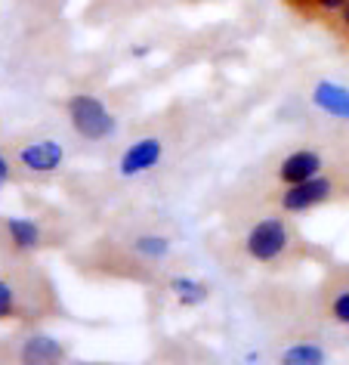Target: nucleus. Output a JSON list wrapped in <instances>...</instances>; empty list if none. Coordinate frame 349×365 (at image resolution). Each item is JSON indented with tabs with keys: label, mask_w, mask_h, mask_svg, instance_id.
I'll return each mask as SVG.
<instances>
[{
	"label": "nucleus",
	"mask_w": 349,
	"mask_h": 365,
	"mask_svg": "<svg viewBox=\"0 0 349 365\" xmlns=\"http://www.w3.org/2000/svg\"><path fill=\"white\" fill-rule=\"evenodd\" d=\"M241 248L251 263L269 267V269L291 267L300 257H306V242L297 232V226L291 223V214H284V211L266 214L256 223L247 226Z\"/></svg>",
	"instance_id": "obj_1"
},
{
	"label": "nucleus",
	"mask_w": 349,
	"mask_h": 365,
	"mask_svg": "<svg viewBox=\"0 0 349 365\" xmlns=\"http://www.w3.org/2000/svg\"><path fill=\"white\" fill-rule=\"evenodd\" d=\"M343 186H340L337 177L330 173H318L312 180H303V182H293V186H281L275 192V207L284 214H306V211H316V207L328 205V202H337Z\"/></svg>",
	"instance_id": "obj_2"
},
{
	"label": "nucleus",
	"mask_w": 349,
	"mask_h": 365,
	"mask_svg": "<svg viewBox=\"0 0 349 365\" xmlns=\"http://www.w3.org/2000/svg\"><path fill=\"white\" fill-rule=\"evenodd\" d=\"M68 112V124L80 140H90V143H99L105 136H112L115 130V118L112 112L105 108L103 99L90 96V93H75L66 106Z\"/></svg>",
	"instance_id": "obj_3"
},
{
	"label": "nucleus",
	"mask_w": 349,
	"mask_h": 365,
	"mask_svg": "<svg viewBox=\"0 0 349 365\" xmlns=\"http://www.w3.org/2000/svg\"><path fill=\"white\" fill-rule=\"evenodd\" d=\"M16 164L34 177H50L66 164V145L56 136H34L16 145Z\"/></svg>",
	"instance_id": "obj_4"
},
{
	"label": "nucleus",
	"mask_w": 349,
	"mask_h": 365,
	"mask_svg": "<svg viewBox=\"0 0 349 365\" xmlns=\"http://www.w3.org/2000/svg\"><path fill=\"white\" fill-rule=\"evenodd\" d=\"M318 309L328 322L349 328V267H330L318 288Z\"/></svg>",
	"instance_id": "obj_5"
},
{
	"label": "nucleus",
	"mask_w": 349,
	"mask_h": 365,
	"mask_svg": "<svg viewBox=\"0 0 349 365\" xmlns=\"http://www.w3.org/2000/svg\"><path fill=\"white\" fill-rule=\"evenodd\" d=\"M161 155H164L161 136H140V140H133L121 152V158H118V173H121V177H142V173L158 168Z\"/></svg>",
	"instance_id": "obj_6"
},
{
	"label": "nucleus",
	"mask_w": 349,
	"mask_h": 365,
	"mask_svg": "<svg viewBox=\"0 0 349 365\" xmlns=\"http://www.w3.org/2000/svg\"><path fill=\"white\" fill-rule=\"evenodd\" d=\"M318 173H325V158H321V152L303 145V149H293L278 161L275 180H278V186H293V182L312 180V177H318Z\"/></svg>",
	"instance_id": "obj_7"
},
{
	"label": "nucleus",
	"mask_w": 349,
	"mask_h": 365,
	"mask_svg": "<svg viewBox=\"0 0 349 365\" xmlns=\"http://www.w3.org/2000/svg\"><path fill=\"white\" fill-rule=\"evenodd\" d=\"M4 235L13 251L31 254L43 245V230L28 217H4Z\"/></svg>",
	"instance_id": "obj_8"
},
{
	"label": "nucleus",
	"mask_w": 349,
	"mask_h": 365,
	"mask_svg": "<svg viewBox=\"0 0 349 365\" xmlns=\"http://www.w3.org/2000/svg\"><path fill=\"white\" fill-rule=\"evenodd\" d=\"M312 103H316L325 115L340 118V121H349V90L343 84L318 81V84L312 87Z\"/></svg>",
	"instance_id": "obj_9"
},
{
	"label": "nucleus",
	"mask_w": 349,
	"mask_h": 365,
	"mask_svg": "<svg viewBox=\"0 0 349 365\" xmlns=\"http://www.w3.org/2000/svg\"><path fill=\"white\" fill-rule=\"evenodd\" d=\"M288 10H293L297 16H303V19L309 22H330V16H334L340 6L346 4V0H281Z\"/></svg>",
	"instance_id": "obj_10"
},
{
	"label": "nucleus",
	"mask_w": 349,
	"mask_h": 365,
	"mask_svg": "<svg viewBox=\"0 0 349 365\" xmlns=\"http://www.w3.org/2000/svg\"><path fill=\"white\" fill-rule=\"evenodd\" d=\"M25 309V288L13 276H0V319H22Z\"/></svg>",
	"instance_id": "obj_11"
},
{
	"label": "nucleus",
	"mask_w": 349,
	"mask_h": 365,
	"mask_svg": "<svg viewBox=\"0 0 349 365\" xmlns=\"http://www.w3.org/2000/svg\"><path fill=\"white\" fill-rule=\"evenodd\" d=\"M19 356L25 362H59V359H66L68 353L56 337H28Z\"/></svg>",
	"instance_id": "obj_12"
},
{
	"label": "nucleus",
	"mask_w": 349,
	"mask_h": 365,
	"mask_svg": "<svg viewBox=\"0 0 349 365\" xmlns=\"http://www.w3.org/2000/svg\"><path fill=\"white\" fill-rule=\"evenodd\" d=\"M170 294L177 297L179 307H201L210 297V288L204 282L192 279V276H173L170 279Z\"/></svg>",
	"instance_id": "obj_13"
},
{
	"label": "nucleus",
	"mask_w": 349,
	"mask_h": 365,
	"mask_svg": "<svg viewBox=\"0 0 349 365\" xmlns=\"http://www.w3.org/2000/svg\"><path fill=\"white\" fill-rule=\"evenodd\" d=\"M130 248L136 251V257H142V260H164L170 254V239L167 235H158V232H140L130 242Z\"/></svg>",
	"instance_id": "obj_14"
},
{
	"label": "nucleus",
	"mask_w": 349,
	"mask_h": 365,
	"mask_svg": "<svg viewBox=\"0 0 349 365\" xmlns=\"http://www.w3.org/2000/svg\"><path fill=\"white\" fill-rule=\"evenodd\" d=\"M281 362H288V365H318V362H325V350L312 341H297L293 346H288V350L281 353Z\"/></svg>",
	"instance_id": "obj_15"
},
{
	"label": "nucleus",
	"mask_w": 349,
	"mask_h": 365,
	"mask_svg": "<svg viewBox=\"0 0 349 365\" xmlns=\"http://www.w3.org/2000/svg\"><path fill=\"white\" fill-rule=\"evenodd\" d=\"M328 29L334 31V34H337V38L343 41V43H349V0H346L343 6H340V10H337L334 16H330Z\"/></svg>",
	"instance_id": "obj_16"
},
{
	"label": "nucleus",
	"mask_w": 349,
	"mask_h": 365,
	"mask_svg": "<svg viewBox=\"0 0 349 365\" xmlns=\"http://www.w3.org/2000/svg\"><path fill=\"white\" fill-rule=\"evenodd\" d=\"M10 180H13V164H10V158H6L4 152H0V186H6Z\"/></svg>",
	"instance_id": "obj_17"
},
{
	"label": "nucleus",
	"mask_w": 349,
	"mask_h": 365,
	"mask_svg": "<svg viewBox=\"0 0 349 365\" xmlns=\"http://www.w3.org/2000/svg\"><path fill=\"white\" fill-rule=\"evenodd\" d=\"M346 50H349V43H346Z\"/></svg>",
	"instance_id": "obj_18"
}]
</instances>
